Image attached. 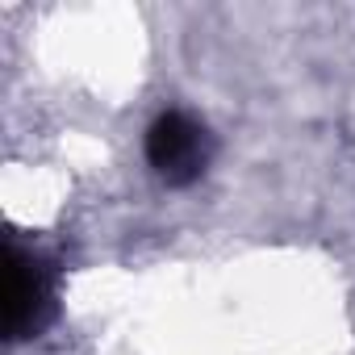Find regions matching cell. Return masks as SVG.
I'll use <instances>...</instances> for the list:
<instances>
[{"mask_svg":"<svg viewBox=\"0 0 355 355\" xmlns=\"http://www.w3.org/2000/svg\"><path fill=\"white\" fill-rule=\"evenodd\" d=\"M146 163L167 189H189L214 163V134L184 109H167L146 130Z\"/></svg>","mask_w":355,"mask_h":355,"instance_id":"1","label":"cell"},{"mask_svg":"<svg viewBox=\"0 0 355 355\" xmlns=\"http://www.w3.org/2000/svg\"><path fill=\"white\" fill-rule=\"evenodd\" d=\"M55 318V263L9 247L5 268V334L9 338H34Z\"/></svg>","mask_w":355,"mask_h":355,"instance_id":"2","label":"cell"}]
</instances>
